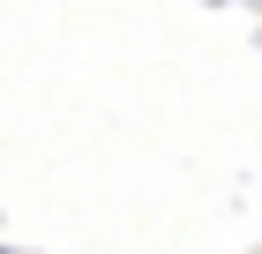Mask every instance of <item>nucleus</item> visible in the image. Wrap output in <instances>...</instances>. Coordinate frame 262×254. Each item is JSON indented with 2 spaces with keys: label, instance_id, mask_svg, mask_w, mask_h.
<instances>
[{
  "label": "nucleus",
  "instance_id": "1",
  "mask_svg": "<svg viewBox=\"0 0 262 254\" xmlns=\"http://www.w3.org/2000/svg\"><path fill=\"white\" fill-rule=\"evenodd\" d=\"M225 8H247V0H225Z\"/></svg>",
  "mask_w": 262,
  "mask_h": 254
},
{
  "label": "nucleus",
  "instance_id": "2",
  "mask_svg": "<svg viewBox=\"0 0 262 254\" xmlns=\"http://www.w3.org/2000/svg\"><path fill=\"white\" fill-rule=\"evenodd\" d=\"M0 254H23V247H0Z\"/></svg>",
  "mask_w": 262,
  "mask_h": 254
}]
</instances>
